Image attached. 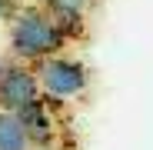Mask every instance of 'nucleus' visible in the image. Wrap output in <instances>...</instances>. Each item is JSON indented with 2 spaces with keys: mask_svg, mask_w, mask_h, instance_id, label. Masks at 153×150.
<instances>
[{
  "mask_svg": "<svg viewBox=\"0 0 153 150\" xmlns=\"http://www.w3.org/2000/svg\"><path fill=\"white\" fill-rule=\"evenodd\" d=\"M33 150H63L60 143H53V147H33Z\"/></svg>",
  "mask_w": 153,
  "mask_h": 150,
  "instance_id": "obj_8",
  "label": "nucleus"
},
{
  "mask_svg": "<svg viewBox=\"0 0 153 150\" xmlns=\"http://www.w3.org/2000/svg\"><path fill=\"white\" fill-rule=\"evenodd\" d=\"M0 150H33V143L23 134L17 113H4L0 110Z\"/></svg>",
  "mask_w": 153,
  "mask_h": 150,
  "instance_id": "obj_6",
  "label": "nucleus"
},
{
  "mask_svg": "<svg viewBox=\"0 0 153 150\" xmlns=\"http://www.w3.org/2000/svg\"><path fill=\"white\" fill-rule=\"evenodd\" d=\"M10 13H13V4H10V0H0V20L10 17Z\"/></svg>",
  "mask_w": 153,
  "mask_h": 150,
  "instance_id": "obj_7",
  "label": "nucleus"
},
{
  "mask_svg": "<svg viewBox=\"0 0 153 150\" xmlns=\"http://www.w3.org/2000/svg\"><path fill=\"white\" fill-rule=\"evenodd\" d=\"M4 70H7V60H4V57H0V77H4Z\"/></svg>",
  "mask_w": 153,
  "mask_h": 150,
  "instance_id": "obj_9",
  "label": "nucleus"
},
{
  "mask_svg": "<svg viewBox=\"0 0 153 150\" xmlns=\"http://www.w3.org/2000/svg\"><path fill=\"white\" fill-rule=\"evenodd\" d=\"M37 80H40V93L50 100V104H63V100H76L83 97L90 87V70L83 60H76L70 54H57L47 57L37 67Z\"/></svg>",
  "mask_w": 153,
  "mask_h": 150,
  "instance_id": "obj_2",
  "label": "nucleus"
},
{
  "mask_svg": "<svg viewBox=\"0 0 153 150\" xmlns=\"http://www.w3.org/2000/svg\"><path fill=\"white\" fill-rule=\"evenodd\" d=\"M40 80H37V70L30 63H7L4 77H0V110L4 113H20L23 107H30L33 100H40Z\"/></svg>",
  "mask_w": 153,
  "mask_h": 150,
  "instance_id": "obj_3",
  "label": "nucleus"
},
{
  "mask_svg": "<svg viewBox=\"0 0 153 150\" xmlns=\"http://www.w3.org/2000/svg\"><path fill=\"white\" fill-rule=\"evenodd\" d=\"M7 47H10V57H13V60L37 67V63L47 60V57L63 54L67 37L60 34L57 20L37 4V7H20V10L10 13Z\"/></svg>",
  "mask_w": 153,
  "mask_h": 150,
  "instance_id": "obj_1",
  "label": "nucleus"
},
{
  "mask_svg": "<svg viewBox=\"0 0 153 150\" xmlns=\"http://www.w3.org/2000/svg\"><path fill=\"white\" fill-rule=\"evenodd\" d=\"M97 0H40V7L53 17V20H76V23H83L87 13L93 10Z\"/></svg>",
  "mask_w": 153,
  "mask_h": 150,
  "instance_id": "obj_5",
  "label": "nucleus"
},
{
  "mask_svg": "<svg viewBox=\"0 0 153 150\" xmlns=\"http://www.w3.org/2000/svg\"><path fill=\"white\" fill-rule=\"evenodd\" d=\"M53 107H57V104H50L47 97H40V100H33L30 107H23V110L17 113L23 134L30 137V143H33V147H53V143H57L60 117H57V110H53Z\"/></svg>",
  "mask_w": 153,
  "mask_h": 150,
  "instance_id": "obj_4",
  "label": "nucleus"
}]
</instances>
